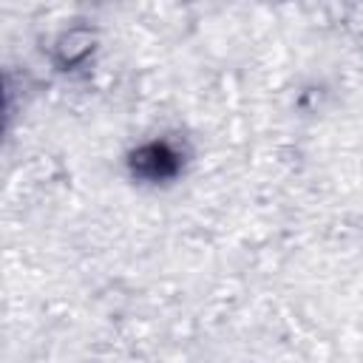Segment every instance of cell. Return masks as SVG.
<instances>
[{
    "label": "cell",
    "mask_w": 363,
    "mask_h": 363,
    "mask_svg": "<svg viewBox=\"0 0 363 363\" xmlns=\"http://www.w3.org/2000/svg\"><path fill=\"white\" fill-rule=\"evenodd\" d=\"M182 167V153L170 142H147L130 153V170L147 182L173 179Z\"/></svg>",
    "instance_id": "6da1fadb"
}]
</instances>
